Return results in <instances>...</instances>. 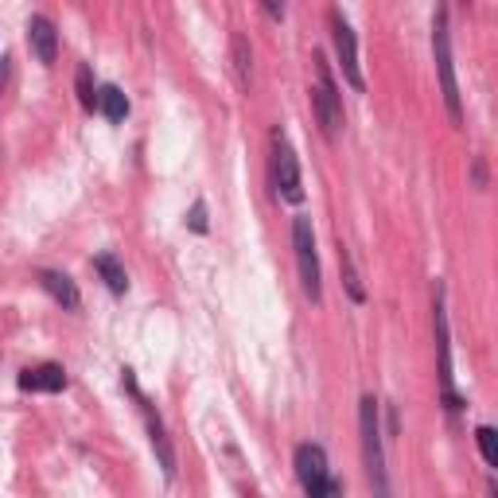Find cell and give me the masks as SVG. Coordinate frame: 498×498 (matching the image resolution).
<instances>
[{"label":"cell","mask_w":498,"mask_h":498,"mask_svg":"<svg viewBox=\"0 0 498 498\" xmlns=\"http://www.w3.org/2000/svg\"><path fill=\"white\" fill-rule=\"evenodd\" d=\"M471 171H475V187H487V160H483V156H475Z\"/></svg>","instance_id":"ffe728a7"},{"label":"cell","mask_w":498,"mask_h":498,"mask_svg":"<svg viewBox=\"0 0 498 498\" xmlns=\"http://www.w3.org/2000/svg\"><path fill=\"white\" fill-rule=\"evenodd\" d=\"M94 269H97V277L105 280V288H110L113 296H124V292H129V272H124V265H121L113 253H97V257H94Z\"/></svg>","instance_id":"4fadbf2b"},{"label":"cell","mask_w":498,"mask_h":498,"mask_svg":"<svg viewBox=\"0 0 498 498\" xmlns=\"http://www.w3.org/2000/svg\"><path fill=\"white\" fill-rule=\"evenodd\" d=\"M74 90H78L82 110H97V86H94V70H90V63L78 66V74H74Z\"/></svg>","instance_id":"2e32d148"},{"label":"cell","mask_w":498,"mask_h":498,"mask_svg":"<svg viewBox=\"0 0 498 498\" xmlns=\"http://www.w3.org/2000/svg\"><path fill=\"white\" fill-rule=\"evenodd\" d=\"M475 440H479V452H483L487 467H498V433H494L491 425H479Z\"/></svg>","instance_id":"ac0fdd59"},{"label":"cell","mask_w":498,"mask_h":498,"mask_svg":"<svg viewBox=\"0 0 498 498\" xmlns=\"http://www.w3.org/2000/svg\"><path fill=\"white\" fill-rule=\"evenodd\" d=\"M230 51H234V70H238V82L249 86V74H253V51H249V39L242 31H234V39H230Z\"/></svg>","instance_id":"9a60e30c"},{"label":"cell","mask_w":498,"mask_h":498,"mask_svg":"<svg viewBox=\"0 0 498 498\" xmlns=\"http://www.w3.org/2000/svg\"><path fill=\"white\" fill-rule=\"evenodd\" d=\"M8 74H12V59H0V90H4Z\"/></svg>","instance_id":"7402d4cb"},{"label":"cell","mask_w":498,"mask_h":498,"mask_svg":"<svg viewBox=\"0 0 498 498\" xmlns=\"http://www.w3.org/2000/svg\"><path fill=\"white\" fill-rule=\"evenodd\" d=\"M28 47L36 51V59L47 63V66L59 59V28H55L51 16H31L28 20Z\"/></svg>","instance_id":"30bf717a"},{"label":"cell","mask_w":498,"mask_h":498,"mask_svg":"<svg viewBox=\"0 0 498 498\" xmlns=\"http://www.w3.org/2000/svg\"><path fill=\"white\" fill-rule=\"evenodd\" d=\"M97 110H102L113 124H121L129 117V97H124V90L121 86H102L97 90Z\"/></svg>","instance_id":"5bb4252c"},{"label":"cell","mask_w":498,"mask_h":498,"mask_svg":"<svg viewBox=\"0 0 498 498\" xmlns=\"http://www.w3.org/2000/svg\"><path fill=\"white\" fill-rule=\"evenodd\" d=\"M339 265H343V285H346V292H351V300L362 304L366 300V288H362V280H359V272H354V261H351L346 249H339Z\"/></svg>","instance_id":"e0dca14e"},{"label":"cell","mask_w":498,"mask_h":498,"mask_svg":"<svg viewBox=\"0 0 498 498\" xmlns=\"http://www.w3.org/2000/svg\"><path fill=\"white\" fill-rule=\"evenodd\" d=\"M66 370L59 362H43V366H28L20 374V389L23 393H63L66 389Z\"/></svg>","instance_id":"8fae6325"},{"label":"cell","mask_w":498,"mask_h":498,"mask_svg":"<svg viewBox=\"0 0 498 498\" xmlns=\"http://www.w3.org/2000/svg\"><path fill=\"white\" fill-rule=\"evenodd\" d=\"M296 475H300L308 498H331V483H335V479H331L327 455H323L319 444L304 440V444L296 447Z\"/></svg>","instance_id":"ba28073f"},{"label":"cell","mask_w":498,"mask_h":498,"mask_svg":"<svg viewBox=\"0 0 498 498\" xmlns=\"http://www.w3.org/2000/svg\"><path fill=\"white\" fill-rule=\"evenodd\" d=\"M137 401H140V409H144V417H148V436H152V452H156V460H160V471H164V479H176V447H171V440L168 433H164V425H160V413L152 409V401H148L144 393H137Z\"/></svg>","instance_id":"9c48e42d"},{"label":"cell","mask_w":498,"mask_h":498,"mask_svg":"<svg viewBox=\"0 0 498 498\" xmlns=\"http://www.w3.org/2000/svg\"><path fill=\"white\" fill-rule=\"evenodd\" d=\"M312 105H315V117H319V129L327 140L339 137L343 129V102H339V86H335V74H331V63L323 51H315V86H312Z\"/></svg>","instance_id":"3957f363"},{"label":"cell","mask_w":498,"mask_h":498,"mask_svg":"<svg viewBox=\"0 0 498 498\" xmlns=\"http://www.w3.org/2000/svg\"><path fill=\"white\" fill-rule=\"evenodd\" d=\"M359 433H362V455H366V475H370L374 498H393L389 494V471H386V452H381L378 401L374 397H362L359 401Z\"/></svg>","instance_id":"6da1fadb"},{"label":"cell","mask_w":498,"mask_h":498,"mask_svg":"<svg viewBox=\"0 0 498 498\" xmlns=\"http://www.w3.org/2000/svg\"><path fill=\"white\" fill-rule=\"evenodd\" d=\"M272 184H277L285 203H304V179H300V160L288 144L285 129H272Z\"/></svg>","instance_id":"5b68a950"},{"label":"cell","mask_w":498,"mask_h":498,"mask_svg":"<svg viewBox=\"0 0 498 498\" xmlns=\"http://www.w3.org/2000/svg\"><path fill=\"white\" fill-rule=\"evenodd\" d=\"M261 8H265V12H269V16H272V20H285V4H269V0H265V4H261Z\"/></svg>","instance_id":"44dd1931"},{"label":"cell","mask_w":498,"mask_h":498,"mask_svg":"<svg viewBox=\"0 0 498 498\" xmlns=\"http://www.w3.org/2000/svg\"><path fill=\"white\" fill-rule=\"evenodd\" d=\"M187 226L195 230V234H206V230H211V226H206V203H203V198H198V203L191 206V214H187Z\"/></svg>","instance_id":"d6986e66"},{"label":"cell","mask_w":498,"mask_h":498,"mask_svg":"<svg viewBox=\"0 0 498 498\" xmlns=\"http://www.w3.org/2000/svg\"><path fill=\"white\" fill-rule=\"evenodd\" d=\"M331 20V39H335V55H339V66H343V78L351 82L354 90H366V74H362V63H359V39H354V28L346 23V16L339 8L327 12Z\"/></svg>","instance_id":"52a82bcc"},{"label":"cell","mask_w":498,"mask_h":498,"mask_svg":"<svg viewBox=\"0 0 498 498\" xmlns=\"http://www.w3.org/2000/svg\"><path fill=\"white\" fill-rule=\"evenodd\" d=\"M292 249H296V265H300V280L304 292L312 296V304H319V257H315V234H312V218L296 214L292 218Z\"/></svg>","instance_id":"8992f818"},{"label":"cell","mask_w":498,"mask_h":498,"mask_svg":"<svg viewBox=\"0 0 498 498\" xmlns=\"http://www.w3.org/2000/svg\"><path fill=\"white\" fill-rule=\"evenodd\" d=\"M39 285L47 288V292L55 296V300L63 304V308H70V312H78L82 308V292H78V285H74L66 272H59V269H43L39 272Z\"/></svg>","instance_id":"7c38bea8"},{"label":"cell","mask_w":498,"mask_h":498,"mask_svg":"<svg viewBox=\"0 0 498 498\" xmlns=\"http://www.w3.org/2000/svg\"><path fill=\"white\" fill-rule=\"evenodd\" d=\"M433 51H436V74H440V90H444L447 117L455 124H463V102H460V82H455V66H452V39H447L444 8H436V16H433Z\"/></svg>","instance_id":"7a4b0ae2"},{"label":"cell","mask_w":498,"mask_h":498,"mask_svg":"<svg viewBox=\"0 0 498 498\" xmlns=\"http://www.w3.org/2000/svg\"><path fill=\"white\" fill-rule=\"evenodd\" d=\"M433 327H436V359H440V397L447 413L463 409V397L455 393V374H452V331H447V312H444V288L436 285V304H433Z\"/></svg>","instance_id":"277c9868"}]
</instances>
